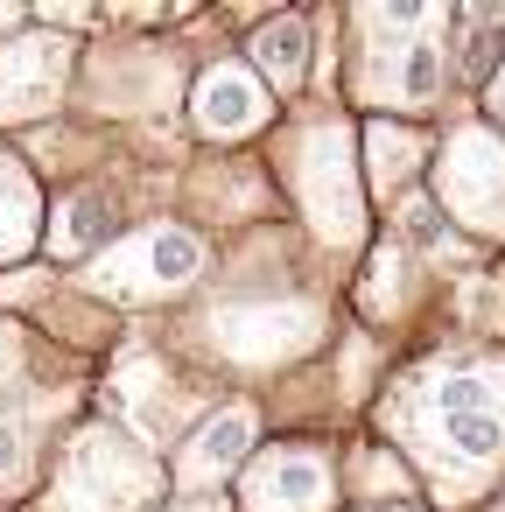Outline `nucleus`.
<instances>
[{"label":"nucleus","mask_w":505,"mask_h":512,"mask_svg":"<svg viewBox=\"0 0 505 512\" xmlns=\"http://www.w3.org/2000/svg\"><path fill=\"white\" fill-rule=\"evenodd\" d=\"M386 428L428 470L442 505L505 470V358H435L386 400Z\"/></svg>","instance_id":"f257e3e1"},{"label":"nucleus","mask_w":505,"mask_h":512,"mask_svg":"<svg viewBox=\"0 0 505 512\" xmlns=\"http://www.w3.org/2000/svg\"><path fill=\"white\" fill-rule=\"evenodd\" d=\"M456 15L442 8H358L351 29L365 36V57H358V78L351 92L379 113H421L442 99V29Z\"/></svg>","instance_id":"f03ea898"},{"label":"nucleus","mask_w":505,"mask_h":512,"mask_svg":"<svg viewBox=\"0 0 505 512\" xmlns=\"http://www.w3.org/2000/svg\"><path fill=\"white\" fill-rule=\"evenodd\" d=\"M162 463L120 428V421H92L71 435L57 477H50V512H148L162 498Z\"/></svg>","instance_id":"7ed1b4c3"},{"label":"nucleus","mask_w":505,"mask_h":512,"mask_svg":"<svg viewBox=\"0 0 505 512\" xmlns=\"http://www.w3.org/2000/svg\"><path fill=\"white\" fill-rule=\"evenodd\" d=\"M288 190L330 246L365 239V176H358V141L344 120H316L288 141Z\"/></svg>","instance_id":"20e7f679"},{"label":"nucleus","mask_w":505,"mask_h":512,"mask_svg":"<svg viewBox=\"0 0 505 512\" xmlns=\"http://www.w3.org/2000/svg\"><path fill=\"white\" fill-rule=\"evenodd\" d=\"M428 190H435V218L477 239H505V134L484 120H463L456 134H442Z\"/></svg>","instance_id":"39448f33"},{"label":"nucleus","mask_w":505,"mask_h":512,"mask_svg":"<svg viewBox=\"0 0 505 512\" xmlns=\"http://www.w3.org/2000/svg\"><path fill=\"white\" fill-rule=\"evenodd\" d=\"M197 274H204V239L190 225H148V232H127L106 253H92L85 288L106 302H169Z\"/></svg>","instance_id":"423d86ee"},{"label":"nucleus","mask_w":505,"mask_h":512,"mask_svg":"<svg viewBox=\"0 0 505 512\" xmlns=\"http://www.w3.org/2000/svg\"><path fill=\"white\" fill-rule=\"evenodd\" d=\"M246 512H337V463L323 442H267L239 470Z\"/></svg>","instance_id":"0eeeda50"},{"label":"nucleus","mask_w":505,"mask_h":512,"mask_svg":"<svg viewBox=\"0 0 505 512\" xmlns=\"http://www.w3.org/2000/svg\"><path fill=\"white\" fill-rule=\"evenodd\" d=\"M71 43L50 29H22L0 43V127H29L43 113H57L64 85H71Z\"/></svg>","instance_id":"6e6552de"},{"label":"nucleus","mask_w":505,"mask_h":512,"mask_svg":"<svg viewBox=\"0 0 505 512\" xmlns=\"http://www.w3.org/2000/svg\"><path fill=\"white\" fill-rule=\"evenodd\" d=\"M211 337L239 365H281L316 337V309H302V302H225L211 316Z\"/></svg>","instance_id":"1a4fd4ad"},{"label":"nucleus","mask_w":505,"mask_h":512,"mask_svg":"<svg viewBox=\"0 0 505 512\" xmlns=\"http://www.w3.org/2000/svg\"><path fill=\"white\" fill-rule=\"evenodd\" d=\"M253 435H260V414H253L246 400H232V407L204 414V428H197V435L169 456V470H162V477H176L183 491L232 484V477L246 470V456H253Z\"/></svg>","instance_id":"9d476101"},{"label":"nucleus","mask_w":505,"mask_h":512,"mask_svg":"<svg viewBox=\"0 0 505 512\" xmlns=\"http://www.w3.org/2000/svg\"><path fill=\"white\" fill-rule=\"evenodd\" d=\"M190 113H197L204 141H253L274 120V106H267V92H260V78L246 64H211L197 78V92H190Z\"/></svg>","instance_id":"9b49d317"},{"label":"nucleus","mask_w":505,"mask_h":512,"mask_svg":"<svg viewBox=\"0 0 505 512\" xmlns=\"http://www.w3.org/2000/svg\"><path fill=\"white\" fill-rule=\"evenodd\" d=\"M365 162H372L365 190L386 197V204H400V197H414V176L428 169V134H421V127L372 120V127H365Z\"/></svg>","instance_id":"f8f14e48"},{"label":"nucleus","mask_w":505,"mask_h":512,"mask_svg":"<svg viewBox=\"0 0 505 512\" xmlns=\"http://www.w3.org/2000/svg\"><path fill=\"white\" fill-rule=\"evenodd\" d=\"M43 239V197L22 155L0 148V260H29Z\"/></svg>","instance_id":"ddd939ff"},{"label":"nucleus","mask_w":505,"mask_h":512,"mask_svg":"<svg viewBox=\"0 0 505 512\" xmlns=\"http://www.w3.org/2000/svg\"><path fill=\"white\" fill-rule=\"evenodd\" d=\"M113 225H120V211H113V197L106 190H71L57 211H50V253L57 260H78V253H106L113 246Z\"/></svg>","instance_id":"4468645a"},{"label":"nucleus","mask_w":505,"mask_h":512,"mask_svg":"<svg viewBox=\"0 0 505 512\" xmlns=\"http://www.w3.org/2000/svg\"><path fill=\"white\" fill-rule=\"evenodd\" d=\"M253 78H260V92L267 85L274 92H302V78H309V22L302 15H274L253 36Z\"/></svg>","instance_id":"2eb2a0df"},{"label":"nucleus","mask_w":505,"mask_h":512,"mask_svg":"<svg viewBox=\"0 0 505 512\" xmlns=\"http://www.w3.org/2000/svg\"><path fill=\"white\" fill-rule=\"evenodd\" d=\"M491 113H498V127H505V50H498V64H491Z\"/></svg>","instance_id":"dca6fc26"},{"label":"nucleus","mask_w":505,"mask_h":512,"mask_svg":"<svg viewBox=\"0 0 505 512\" xmlns=\"http://www.w3.org/2000/svg\"><path fill=\"white\" fill-rule=\"evenodd\" d=\"M162 512H232V505H218V498H176V505H162Z\"/></svg>","instance_id":"f3484780"},{"label":"nucleus","mask_w":505,"mask_h":512,"mask_svg":"<svg viewBox=\"0 0 505 512\" xmlns=\"http://www.w3.org/2000/svg\"><path fill=\"white\" fill-rule=\"evenodd\" d=\"M379 512H421V505H379Z\"/></svg>","instance_id":"a211bd4d"},{"label":"nucleus","mask_w":505,"mask_h":512,"mask_svg":"<svg viewBox=\"0 0 505 512\" xmlns=\"http://www.w3.org/2000/svg\"><path fill=\"white\" fill-rule=\"evenodd\" d=\"M491 512H505V498H498V505H491Z\"/></svg>","instance_id":"6ab92c4d"}]
</instances>
